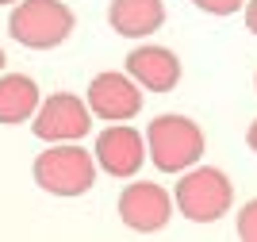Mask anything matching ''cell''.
Instances as JSON below:
<instances>
[{"mask_svg": "<svg viewBox=\"0 0 257 242\" xmlns=\"http://www.w3.org/2000/svg\"><path fill=\"white\" fill-rule=\"evenodd\" d=\"M73 23H77L73 12L62 0H23L8 16V35L20 46L50 50V46H62L73 35Z\"/></svg>", "mask_w": 257, "mask_h": 242, "instance_id": "cell-1", "label": "cell"}, {"mask_svg": "<svg viewBox=\"0 0 257 242\" xmlns=\"http://www.w3.org/2000/svg\"><path fill=\"white\" fill-rule=\"evenodd\" d=\"M146 146H150V158L161 173H184L204 158V131L188 116L169 112V116H158L150 123Z\"/></svg>", "mask_w": 257, "mask_h": 242, "instance_id": "cell-2", "label": "cell"}, {"mask_svg": "<svg viewBox=\"0 0 257 242\" xmlns=\"http://www.w3.org/2000/svg\"><path fill=\"white\" fill-rule=\"evenodd\" d=\"M35 181L50 196H81L96 181V158L73 142H50L35 158Z\"/></svg>", "mask_w": 257, "mask_h": 242, "instance_id": "cell-3", "label": "cell"}, {"mask_svg": "<svg viewBox=\"0 0 257 242\" xmlns=\"http://www.w3.org/2000/svg\"><path fill=\"white\" fill-rule=\"evenodd\" d=\"M230 200H234L230 177L223 169H211V166L188 169L177 181V189H173V204L184 211V219H192V223H211L219 215H226Z\"/></svg>", "mask_w": 257, "mask_h": 242, "instance_id": "cell-4", "label": "cell"}, {"mask_svg": "<svg viewBox=\"0 0 257 242\" xmlns=\"http://www.w3.org/2000/svg\"><path fill=\"white\" fill-rule=\"evenodd\" d=\"M31 131L43 142H77L92 131V112L85 100H77L69 93H54L46 96L39 112L31 116Z\"/></svg>", "mask_w": 257, "mask_h": 242, "instance_id": "cell-5", "label": "cell"}, {"mask_svg": "<svg viewBox=\"0 0 257 242\" xmlns=\"http://www.w3.org/2000/svg\"><path fill=\"white\" fill-rule=\"evenodd\" d=\"M88 112L107 123H127L142 112V89L131 73H96L88 81Z\"/></svg>", "mask_w": 257, "mask_h": 242, "instance_id": "cell-6", "label": "cell"}, {"mask_svg": "<svg viewBox=\"0 0 257 242\" xmlns=\"http://www.w3.org/2000/svg\"><path fill=\"white\" fill-rule=\"evenodd\" d=\"M169 215H173V196L154 181H139V185L123 189V196H119V219L139 234L161 231L169 223Z\"/></svg>", "mask_w": 257, "mask_h": 242, "instance_id": "cell-7", "label": "cell"}, {"mask_svg": "<svg viewBox=\"0 0 257 242\" xmlns=\"http://www.w3.org/2000/svg\"><path fill=\"white\" fill-rule=\"evenodd\" d=\"M146 162V142L135 127H107L96 138V166L111 177H135Z\"/></svg>", "mask_w": 257, "mask_h": 242, "instance_id": "cell-8", "label": "cell"}, {"mask_svg": "<svg viewBox=\"0 0 257 242\" xmlns=\"http://www.w3.org/2000/svg\"><path fill=\"white\" fill-rule=\"evenodd\" d=\"M127 73L135 77L139 89L150 93H169L181 81V58L169 46H135L127 54Z\"/></svg>", "mask_w": 257, "mask_h": 242, "instance_id": "cell-9", "label": "cell"}, {"mask_svg": "<svg viewBox=\"0 0 257 242\" xmlns=\"http://www.w3.org/2000/svg\"><path fill=\"white\" fill-rule=\"evenodd\" d=\"M107 23L123 39H146L165 23V4L161 0H111Z\"/></svg>", "mask_w": 257, "mask_h": 242, "instance_id": "cell-10", "label": "cell"}, {"mask_svg": "<svg viewBox=\"0 0 257 242\" xmlns=\"http://www.w3.org/2000/svg\"><path fill=\"white\" fill-rule=\"evenodd\" d=\"M39 112V85L27 73H0V123H27Z\"/></svg>", "mask_w": 257, "mask_h": 242, "instance_id": "cell-11", "label": "cell"}, {"mask_svg": "<svg viewBox=\"0 0 257 242\" xmlns=\"http://www.w3.org/2000/svg\"><path fill=\"white\" fill-rule=\"evenodd\" d=\"M238 238L257 242V200H249L246 208L238 211Z\"/></svg>", "mask_w": 257, "mask_h": 242, "instance_id": "cell-12", "label": "cell"}, {"mask_svg": "<svg viewBox=\"0 0 257 242\" xmlns=\"http://www.w3.org/2000/svg\"><path fill=\"white\" fill-rule=\"evenodd\" d=\"M200 12H207V16H234L246 0H192Z\"/></svg>", "mask_w": 257, "mask_h": 242, "instance_id": "cell-13", "label": "cell"}, {"mask_svg": "<svg viewBox=\"0 0 257 242\" xmlns=\"http://www.w3.org/2000/svg\"><path fill=\"white\" fill-rule=\"evenodd\" d=\"M246 27L257 35V0H249V4H246Z\"/></svg>", "mask_w": 257, "mask_h": 242, "instance_id": "cell-14", "label": "cell"}, {"mask_svg": "<svg viewBox=\"0 0 257 242\" xmlns=\"http://www.w3.org/2000/svg\"><path fill=\"white\" fill-rule=\"evenodd\" d=\"M246 138H249V146L257 150V119H253V127H249V135H246Z\"/></svg>", "mask_w": 257, "mask_h": 242, "instance_id": "cell-15", "label": "cell"}, {"mask_svg": "<svg viewBox=\"0 0 257 242\" xmlns=\"http://www.w3.org/2000/svg\"><path fill=\"white\" fill-rule=\"evenodd\" d=\"M0 4H16V0H0Z\"/></svg>", "mask_w": 257, "mask_h": 242, "instance_id": "cell-16", "label": "cell"}, {"mask_svg": "<svg viewBox=\"0 0 257 242\" xmlns=\"http://www.w3.org/2000/svg\"><path fill=\"white\" fill-rule=\"evenodd\" d=\"M0 65H4V50H0Z\"/></svg>", "mask_w": 257, "mask_h": 242, "instance_id": "cell-17", "label": "cell"}]
</instances>
